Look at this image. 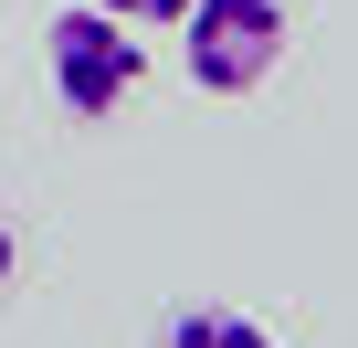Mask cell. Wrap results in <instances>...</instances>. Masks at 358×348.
I'll return each instance as SVG.
<instances>
[{
  "mask_svg": "<svg viewBox=\"0 0 358 348\" xmlns=\"http://www.w3.org/2000/svg\"><path fill=\"white\" fill-rule=\"evenodd\" d=\"M43 74H53V95H64V116H116L137 85H148V43L116 22V11H95V0H74V11H53V32H43Z\"/></svg>",
  "mask_w": 358,
  "mask_h": 348,
  "instance_id": "1",
  "label": "cell"
},
{
  "mask_svg": "<svg viewBox=\"0 0 358 348\" xmlns=\"http://www.w3.org/2000/svg\"><path fill=\"white\" fill-rule=\"evenodd\" d=\"M95 11H116L127 32H179V11H190V0H95Z\"/></svg>",
  "mask_w": 358,
  "mask_h": 348,
  "instance_id": "4",
  "label": "cell"
},
{
  "mask_svg": "<svg viewBox=\"0 0 358 348\" xmlns=\"http://www.w3.org/2000/svg\"><path fill=\"white\" fill-rule=\"evenodd\" d=\"M285 0H190L179 11V64H190L201 95H253L285 64Z\"/></svg>",
  "mask_w": 358,
  "mask_h": 348,
  "instance_id": "2",
  "label": "cell"
},
{
  "mask_svg": "<svg viewBox=\"0 0 358 348\" xmlns=\"http://www.w3.org/2000/svg\"><path fill=\"white\" fill-rule=\"evenodd\" d=\"M22 274V222H11V201H0V285Z\"/></svg>",
  "mask_w": 358,
  "mask_h": 348,
  "instance_id": "5",
  "label": "cell"
},
{
  "mask_svg": "<svg viewBox=\"0 0 358 348\" xmlns=\"http://www.w3.org/2000/svg\"><path fill=\"white\" fill-rule=\"evenodd\" d=\"M148 348H285L253 306H169Z\"/></svg>",
  "mask_w": 358,
  "mask_h": 348,
  "instance_id": "3",
  "label": "cell"
}]
</instances>
